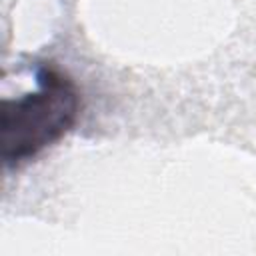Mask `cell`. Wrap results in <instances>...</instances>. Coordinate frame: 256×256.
Wrapping results in <instances>:
<instances>
[{
    "label": "cell",
    "instance_id": "obj_1",
    "mask_svg": "<svg viewBox=\"0 0 256 256\" xmlns=\"http://www.w3.org/2000/svg\"><path fill=\"white\" fill-rule=\"evenodd\" d=\"M38 88L20 98L2 100L0 150L4 164L18 166L62 138L76 122L80 96L74 82L52 66L36 72Z\"/></svg>",
    "mask_w": 256,
    "mask_h": 256
}]
</instances>
